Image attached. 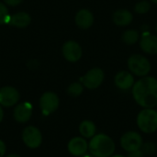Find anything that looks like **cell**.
<instances>
[{
	"label": "cell",
	"instance_id": "21",
	"mask_svg": "<svg viewBox=\"0 0 157 157\" xmlns=\"http://www.w3.org/2000/svg\"><path fill=\"white\" fill-rule=\"evenodd\" d=\"M150 8H151L150 3L146 0H144V1H140L135 5L134 10L138 14H145L150 10Z\"/></svg>",
	"mask_w": 157,
	"mask_h": 157
},
{
	"label": "cell",
	"instance_id": "20",
	"mask_svg": "<svg viewBox=\"0 0 157 157\" xmlns=\"http://www.w3.org/2000/svg\"><path fill=\"white\" fill-rule=\"evenodd\" d=\"M84 87L80 83H73L67 88V93L71 97H78L83 93Z\"/></svg>",
	"mask_w": 157,
	"mask_h": 157
},
{
	"label": "cell",
	"instance_id": "1",
	"mask_svg": "<svg viewBox=\"0 0 157 157\" xmlns=\"http://www.w3.org/2000/svg\"><path fill=\"white\" fill-rule=\"evenodd\" d=\"M134 100L144 109H153L157 106V79L145 76L137 81L132 86Z\"/></svg>",
	"mask_w": 157,
	"mask_h": 157
},
{
	"label": "cell",
	"instance_id": "18",
	"mask_svg": "<svg viewBox=\"0 0 157 157\" xmlns=\"http://www.w3.org/2000/svg\"><path fill=\"white\" fill-rule=\"evenodd\" d=\"M96 125L91 121H84L79 126V132L85 138H92L96 133Z\"/></svg>",
	"mask_w": 157,
	"mask_h": 157
},
{
	"label": "cell",
	"instance_id": "15",
	"mask_svg": "<svg viewBox=\"0 0 157 157\" xmlns=\"http://www.w3.org/2000/svg\"><path fill=\"white\" fill-rule=\"evenodd\" d=\"M93 22H94V16L89 10L81 9L80 11L77 12L75 16V23L79 28L83 29H86L93 25Z\"/></svg>",
	"mask_w": 157,
	"mask_h": 157
},
{
	"label": "cell",
	"instance_id": "32",
	"mask_svg": "<svg viewBox=\"0 0 157 157\" xmlns=\"http://www.w3.org/2000/svg\"><path fill=\"white\" fill-rule=\"evenodd\" d=\"M156 31H157V26H156Z\"/></svg>",
	"mask_w": 157,
	"mask_h": 157
},
{
	"label": "cell",
	"instance_id": "6",
	"mask_svg": "<svg viewBox=\"0 0 157 157\" xmlns=\"http://www.w3.org/2000/svg\"><path fill=\"white\" fill-rule=\"evenodd\" d=\"M104 80V72L100 68H93L89 70L80 81L88 89L98 88Z\"/></svg>",
	"mask_w": 157,
	"mask_h": 157
},
{
	"label": "cell",
	"instance_id": "31",
	"mask_svg": "<svg viewBox=\"0 0 157 157\" xmlns=\"http://www.w3.org/2000/svg\"><path fill=\"white\" fill-rule=\"evenodd\" d=\"M152 2H154V3H155V4H157V0H151Z\"/></svg>",
	"mask_w": 157,
	"mask_h": 157
},
{
	"label": "cell",
	"instance_id": "28",
	"mask_svg": "<svg viewBox=\"0 0 157 157\" xmlns=\"http://www.w3.org/2000/svg\"><path fill=\"white\" fill-rule=\"evenodd\" d=\"M6 157H20L19 155H14V154H12V155H8Z\"/></svg>",
	"mask_w": 157,
	"mask_h": 157
},
{
	"label": "cell",
	"instance_id": "7",
	"mask_svg": "<svg viewBox=\"0 0 157 157\" xmlns=\"http://www.w3.org/2000/svg\"><path fill=\"white\" fill-rule=\"evenodd\" d=\"M59 107V98L53 92L44 93L40 99V108L43 115L48 116L53 113Z\"/></svg>",
	"mask_w": 157,
	"mask_h": 157
},
{
	"label": "cell",
	"instance_id": "12",
	"mask_svg": "<svg viewBox=\"0 0 157 157\" xmlns=\"http://www.w3.org/2000/svg\"><path fill=\"white\" fill-rule=\"evenodd\" d=\"M88 144L82 137H75L68 144V151L75 156H82L87 151Z\"/></svg>",
	"mask_w": 157,
	"mask_h": 157
},
{
	"label": "cell",
	"instance_id": "27",
	"mask_svg": "<svg viewBox=\"0 0 157 157\" xmlns=\"http://www.w3.org/2000/svg\"><path fill=\"white\" fill-rule=\"evenodd\" d=\"M3 117H4V112H3V109L1 108V105H0V123L3 120Z\"/></svg>",
	"mask_w": 157,
	"mask_h": 157
},
{
	"label": "cell",
	"instance_id": "25",
	"mask_svg": "<svg viewBox=\"0 0 157 157\" xmlns=\"http://www.w3.org/2000/svg\"><path fill=\"white\" fill-rule=\"evenodd\" d=\"M6 147L5 143H4L3 141L0 140V157H3L5 155V154H6Z\"/></svg>",
	"mask_w": 157,
	"mask_h": 157
},
{
	"label": "cell",
	"instance_id": "2",
	"mask_svg": "<svg viewBox=\"0 0 157 157\" xmlns=\"http://www.w3.org/2000/svg\"><path fill=\"white\" fill-rule=\"evenodd\" d=\"M90 154L95 157H110L115 151L113 140L103 133L94 135L88 144Z\"/></svg>",
	"mask_w": 157,
	"mask_h": 157
},
{
	"label": "cell",
	"instance_id": "23",
	"mask_svg": "<svg viewBox=\"0 0 157 157\" xmlns=\"http://www.w3.org/2000/svg\"><path fill=\"white\" fill-rule=\"evenodd\" d=\"M9 18H10V16L8 14V10L6 6L4 4L0 3V25L8 23Z\"/></svg>",
	"mask_w": 157,
	"mask_h": 157
},
{
	"label": "cell",
	"instance_id": "13",
	"mask_svg": "<svg viewBox=\"0 0 157 157\" xmlns=\"http://www.w3.org/2000/svg\"><path fill=\"white\" fill-rule=\"evenodd\" d=\"M115 85L121 90L130 89L134 85V78L132 75L127 71L119 72L115 76Z\"/></svg>",
	"mask_w": 157,
	"mask_h": 157
},
{
	"label": "cell",
	"instance_id": "22",
	"mask_svg": "<svg viewBox=\"0 0 157 157\" xmlns=\"http://www.w3.org/2000/svg\"><path fill=\"white\" fill-rule=\"evenodd\" d=\"M141 150L144 155H150L155 153L156 146L154 143H145V144H143Z\"/></svg>",
	"mask_w": 157,
	"mask_h": 157
},
{
	"label": "cell",
	"instance_id": "5",
	"mask_svg": "<svg viewBox=\"0 0 157 157\" xmlns=\"http://www.w3.org/2000/svg\"><path fill=\"white\" fill-rule=\"evenodd\" d=\"M143 138L136 132H128L121 136V145L128 153L141 149L143 145Z\"/></svg>",
	"mask_w": 157,
	"mask_h": 157
},
{
	"label": "cell",
	"instance_id": "3",
	"mask_svg": "<svg viewBox=\"0 0 157 157\" xmlns=\"http://www.w3.org/2000/svg\"><path fill=\"white\" fill-rule=\"evenodd\" d=\"M137 125L144 133L157 131V111L153 109H144L137 116Z\"/></svg>",
	"mask_w": 157,
	"mask_h": 157
},
{
	"label": "cell",
	"instance_id": "26",
	"mask_svg": "<svg viewBox=\"0 0 157 157\" xmlns=\"http://www.w3.org/2000/svg\"><path fill=\"white\" fill-rule=\"evenodd\" d=\"M4 1L6 4H7L9 6H17L22 2V0H4Z\"/></svg>",
	"mask_w": 157,
	"mask_h": 157
},
{
	"label": "cell",
	"instance_id": "10",
	"mask_svg": "<svg viewBox=\"0 0 157 157\" xmlns=\"http://www.w3.org/2000/svg\"><path fill=\"white\" fill-rule=\"evenodd\" d=\"M63 54L67 61L75 63L81 58L82 48L76 41L69 40L63 46Z\"/></svg>",
	"mask_w": 157,
	"mask_h": 157
},
{
	"label": "cell",
	"instance_id": "33",
	"mask_svg": "<svg viewBox=\"0 0 157 157\" xmlns=\"http://www.w3.org/2000/svg\"><path fill=\"white\" fill-rule=\"evenodd\" d=\"M156 111H157V110H156Z\"/></svg>",
	"mask_w": 157,
	"mask_h": 157
},
{
	"label": "cell",
	"instance_id": "11",
	"mask_svg": "<svg viewBox=\"0 0 157 157\" xmlns=\"http://www.w3.org/2000/svg\"><path fill=\"white\" fill-rule=\"evenodd\" d=\"M32 115V105L24 102L17 105L14 109V119L19 123L27 122Z\"/></svg>",
	"mask_w": 157,
	"mask_h": 157
},
{
	"label": "cell",
	"instance_id": "29",
	"mask_svg": "<svg viewBox=\"0 0 157 157\" xmlns=\"http://www.w3.org/2000/svg\"><path fill=\"white\" fill-rule=\"evenodd\" d=\"M110 157H126L124 155H111Z\"/></svg>",
	"mask_w": 157,
	"mask_h": 157
},
{
	"label": "cell",
	"instance_id": "30",
	"mask_svg": "<svg viewBox=\"0 0 157 157\" xmlns=\"http://www.w3.org/2000/svg\"><path fill=\"white\" fill-rule=\"evenodd\" d=\"M83 157H95V156H93L92 155H84Z\"/></svg>",
	"mask_w": 157,
	"mask_h": 157
},
{
	"label": "cell",
	"instance_id": "8",
	"mask_svg": "<svg viewBox=\"0 0 157 157\" xmlns=\"http://www.w3.org/2000/svg\"><path fill=\"white\" fill-rule=\"evenodd\" d=\"M22 140L29 148L35 149L41 144L42 136L39 129L34 126H29L22 132Z\"/></svg>",
	"mask_w": 157,
	"mask_h": 157
},
{
	"label": "cell",
	"instance_id": "9",
	"mask_svg": "<svg viewBox=\"0 0 157 157\" xmlns=\"http://www.w3.org/2000/svg\"><path fill=\"white\" fill-rule=\"evenodd\" d=\"M19 99L18 91L12 86H4L0 89V105L4 107H12Z\"/></svg>",
	"mask_w": 157,
	"mask_h": 157
},
{
	"label": "cell",
	"instance_id": "24",
	"mask_svg": "<svg viewBox=\"0 0 157 157\" xmlns=\"http://www.w3.org/2000/svg\"><path fill=\"white\" fill-rule=\"evenodd\" d=\"M144 153L142 152V150H141V149H139V150H136V151H133V152H130V153L128 154V156L127 157H144Z\"/></svg>",
	"mask_w": 157,
	"mask_h": 157
},
{
	"label": "cell",
	"instance_id": "19",
	"mask_svg": "<svg viewBox=\"0 0 157 157\" xmlns=\"http://www.w3.org/2000/svg\"><path fill=\"white\" fill-rule=\"evenodd\" d=\"M122 40L128 44V45H132L134 44L138 39H139V33L134 30V29H128V30H125L122 34Z\"/></svg>",
	"mask_w": 157,
	"mask_h": 157
},
{
	"label": "cell",
	"instance_id": "14",
	"mask_svg": "<svg viewBox=\"0 0 157 157\" xmlns=\"http://www.w3.org/2000/svg\"><path fill=\"white\" fill-rule=\"evenodd\" d=\"M141 49L149 54H157V36L148 33L143 35L140 42Z\"/></svg>",
	"mask_w": 157,
	"mask_h": 157
},
{
	"label": "cell",
	"instance_id": "17",
	"mask_svg": "<svg viewBox=\"0 0 157 157\" xmlns=\"http://www.w3.org/2000/svg\"><path fill=\"white\" fill-rule=\"evenodd\" d=\"M8 23L17 28H26L30 23V17L26 12H18L10 16Z\"/></svg>",
	"mask_w": 157,
	"mask_h": 157
},
{
	"label": "cell",
	"instance_id": "4",
	"mask_svg": "<svg viewBox=\"0 0 157 157\" xmlns=\"http://www.w3.org/2000/svg\"><path fill=\"white\" fill-rule=\"evenodd\" d=\"M128 67L132 73L138 76H145L151 71V63L149 60L141 54L132 55L128 60Z\"/></svg>",
	"mask_w": 157,
	"mask_h": 157
},
{
	"label": "cell",
	"instance_id": "16",
	"mask_svg": "<svg viewBox=\"0 0 157 157\" xmlns=\"http://www.w3.org/2000/svg\"><path fill=\"white\" fill-rule=\"evenodd\" d=\"M132 14L126 9H119L114 12L112 19L113 22L118 26H127L132 21Z\"/></svg>",
	"mask_w": 157,
	"mask_h": 157
}]
</instances>
